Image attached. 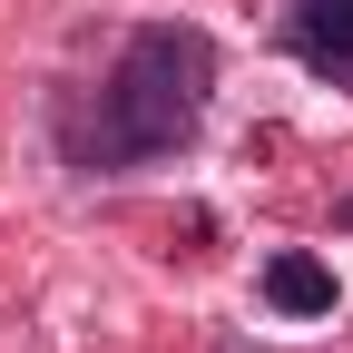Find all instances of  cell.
<instances>
[{
    "mask_svg": "<svg viewBox=\"0 0 353 353\" xmlns=\"http://www.w3.org/2000/svg\"><path fill=\"white\" fill-rule=\"evenodd\" d=\"M265 294H275V314H334V265L275 255V265H265Z\"/></svg>",
    "mask_w": 353,
    "mask_h": 353,
    "instance_id": "3",
    "label": "cell"
},
{
    "mask_svg": "<svg viewBox=\"0 0 353 353\" xmlns=\"http://www.w3.org/2000/svg\"><path fill=\"white\" fill-rule=\"evenodd\" d=\"M206 88H216V39L187 30V20H148V30L118 50V69L59 118V148H69V167H88V176L148 167V157H167V148L196 138Z\"/></svg>",
    "mask_w": 353,
    "mask_h": 353,
    "instance_id": "1",
    "label": "cell"
},
{
    "mask_svg": "<svg viewBox=\"0 0 353 353\" xmlns=\"http://www.w3.org/2000/svg\"><path fill=\"white\" fill-rule=\"evenodd\" d=\"M285 39H294L304 69H353V0H294Z\"/></svg>",
    "mask_w": 353,
    "mask_h": 353,
    "instance_id": "2",
    "label": "cell"
},
{
    "mask_svg": "<svg viewBox=\"0 0 353 353\" xmlns=\"http://www.w3.org/2000/svg\"><path fill=\"white\" fill-rule=\"evenodd\" d=\"M343 226H353V206H343Z\"/></svg>",
    "mask_w": 353,
    "mask_h": 353,
    "instance_id": "4",
    "label": "cell"
}]
</instances>
